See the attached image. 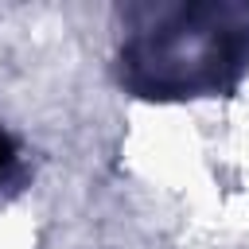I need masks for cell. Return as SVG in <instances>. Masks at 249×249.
<instances>
[{
    "label": "cell",
    "instance_id": "6da1fadb",
    "mask_svg": "<svg viewBox=\"0 0 249 249\" xmlns=\"http://www.w3.org/2000/svg\"><path fill=\"white\" fill-rule=\"evenodd\" d=\"M12 167H16V156H12V144H8L4 136H0V179H4V175H8Z\"/></svg>",
    "mask_w": 249,
    "mask_h": 249
}]
</instances>
